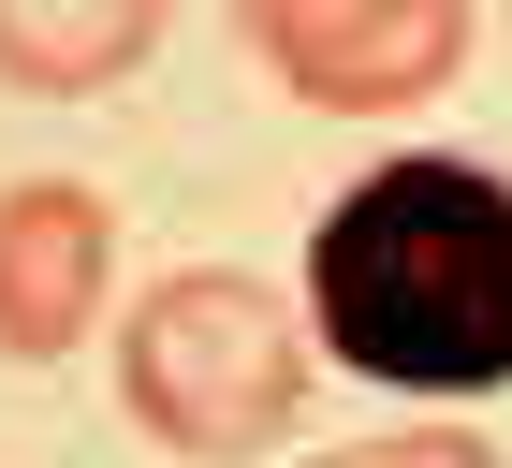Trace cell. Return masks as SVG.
<instances>
[{
    "label": "cell",
    "mask_w": 512,
    "mask_h": 468,
    "mask_svg": "<svg viewBox=\"0 0 512 468\" xmlns=\"http://www.w3.org/2000/svg\"><path fill=\"white\" fill-rule=\"evenodd\" d=\"M308 337L337 381L483 410L512 395V176L395 147L308 220Z\"/></svg>",
    "instance_id": "obj_1"
},
{
    "label": "cell",
    "mask_w": 512,
    "mask_h": 468,
    "mask_svg": "<svg viewBox=\"0 0 512 468\" xmlns=\"http://www.w3.org/2000/svg\"><path fill=\"white\" fill-rule=\"evenodd\" d=\"M308 381H322L308 308L264 293V278H235V264H176L161 293H132V322H118V410L161 454H191V468L278 454L293 410H308Z\"/></svg>",
    "instance_id": "obj_2"
},
{
    "label": "cell",
    "mask_w": 512,
    "mask_h": 468,
    "mask_svg": "<svg viewBox=\"0 0 512 468\" xmlns=\"http://www.w3.org/2000/svg\"><path fill=\"white\" fill-rule=\"evenodd\" d=\"M249 59L322 117H410L469 59V0H235Z\"/></svg>",
    "instance_id": "obj_3"
},
{
    "label": "cell",
    "mask_w": 512,
    "mask_h": 468,
    "mask_svg": "<svg viewBox=\"0 0 512 468\" xmlns=\"http://www.w3.org/2000/svg\"><path fill=\"white\" fill-rule=\"evenodd\" d=\"M103 293H118V205L88 176H15L0 191V351L59 366L103 322Z\"/></svg>",
    "instance_id": "obj_4"
},
{
    "label": "cell",
    "mask_w": 512,
    "mask_h": 468,
    "mask_svg": "<svg viewBox=\"0 0 512 468\" xmlns=\"http://www.w3.org/2000/svg\"><path fill=\"white\" fill-rule=\"evenodd\" d=\"M161 0H0V88L30 103H88V88L147 74Z\"/></svg>",
    "instance_id": "obj_5"
},
{
    "label": "cell",
    "mask_w": 512,
    "mask_h": 468,
    "mask_svg": "<svg viewBox=\"0 0 512 468\" xmlns=\"http://www.w3.org/2000/svg\"><path fill=\"white\" fill-rule=\"evenodd\" d=\"M308 468H498L469 425H381V439H337V454H308Z\"/></svg>",
    "instance_id": "obj_6"
},
{
    "label": "cell",
    "mask_w": 512,
    "mask_h": 468,
    "mask_svg": "<svg viewBox=\"0 0 512 468\" xmlns=\"http://www.w3.org/2000/svg\"><path fill=\"white\" fill-rule=\"evenodd\" d=\"M498 15H512V0H498Z\"/></svg>",
    "instance_id": "obj_7"
}]
</instances>
